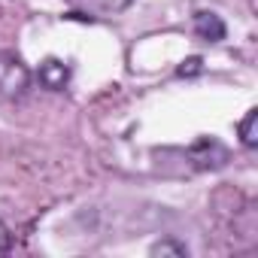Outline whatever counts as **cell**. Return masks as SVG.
<instances>
[{"label": "cell", "mask_w": 258, "mask_h": 258, "mask_svg": "<svg viewBox=\"0 0 258 258\" xmlns=\"http://www.w3.org/2000/svg\"><path fill=\"white\" fill-rule=\"evenodd\" d=\"M31 88V67L16 52H0V97H22Z\"/></svg>", "instance_id": "cell-1"}, {"label": "cell", "mask_w": 258, "mask_h": 258, "mask_svg": "<svg viewBox=\"0 0 258 258\" xmlns=\"http://www.w3.org/2000/svg\"><path fill=\"white\" fill-rule=\"evenodd\" d=\"M70 76H73V70H70V64H64L61 58H46V61L40 64V70H37L40 85L49 88V91H64V88L70 85Z\"/></svg>", "instance_id": "cell-2"}, {"label": "cell", "mask_w": 258, "mask_h": 258, "mask_svg": "<svg viewBox=\"0 0 258 258\" xmlns=\"http://www.w3.org/2000/svg\"><path fill=\"white\" fill-rule=\"evenodd\" d=\"M191 28H195V34H198L204 43H222V40L228 37V25L222 22L219 13H207V10L195 13Z\"/></svg>", "instance_id": "cell-3"}, {"label": "cell", "mask_w": 258, "mask_h": 258, "mask_svg": "<svg viewBox=\"0 0 258 258\" xmlns=\"http://www.w3.org/2000/svg\"><path fill=\"white\" fill-rule=\"evenodd\" d=\"M85 13H94V16H118L124 13L134 0H79Z\"/></svg>", "instance_id": "cell-4"}, {"label": "cell", "mask_w": 258, "mask_h": 258, "mask_svg": "<svg viewBox=\"0 0 258 258\" xmlns=\"http://www.w3.org/2000/svg\"><path fill=\"white\" fill-rule=\"evenodd\" d=\"M149 255L152 258H158V255L161 258H188V246L182 240H176V237H164V240L149 246Z\"/></svg>", "instance_id": "cell-5"}, {"label": "cell", "mask_w": 258, "mask_h": 258, "mask_svg": "<svg viewBox=\"0 0 258 258\" xmlns=\"http://www.w3.org/2000/svg\"><path fill=\"white\" fill-rule=\"evenodd\" d=\"M255 124H258V109H249L243 115V121L237 124V134H240V143L246 149H255L258 146V131H255Z\"/></svg>", "instance_id": "cell-6"}, {"label": "cell", "mask_w": 258, "mask_h": 258, "mask_svg": "<svg viewBox=\"0 0 258 258\" xmlns=\"http://www.w3.org/2000/svg\"><path fill=\"white\" fill-rule=\"evenodd\" d=\"M198 73H204V61L201 58H185L176 67V76H198Z\"/></svg>", "instance_id": "cell-7"}, {"label": "cell", "mask_w": 258, "mask_h": 258, "mask_svg": "<svg viewBox=\"0 0 258 258\" xmlns=\"http://www.w3.org/2000/svg\"><path fill=\"white\" fill-rule=\"evenodd\" d=\"M4 252H10V228L0 222V255Z\"/></svg>", "instance_id": "cell-8"}]
</instances>
